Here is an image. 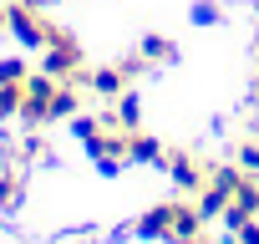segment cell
I'll use <instances>...</instances> for the list:
<instances>
[{
  "instance_id": "obj_17",
  "label": "cell",
  "mask_w": 259,
  "mask_h": 244,
  "mask_svg": "<svg viewBox=\"0 0 259 244\" xmlns=\"http://www.w3.org/2000/svg\"><path fill=\"white\" fill-rule=\"evenodd\" d=\"M0 26H11V11H6V6H0Z\"/></svg>"
},
{
  "instance_id": "obj_8",
  "label": "cell",
  "mask_w": 259,
  "mask_h": 244,
  "mask_svg": "<svg viewBox=\"0 0 259 244\" xmlns=\"http://www.w3.org/2000/svg\"><path fill=\"white\" fill-rule=\"evenodd\" d=\"M87 87H92L97 97H117V92L127 87V71H122V66H102V71H87Z\"/></svg>"
},
{
  "instance_id": "obj_12",
  "label": "cell",
  "mask_w": 259,
  "mask_h": 244,
  "mask_svg": "<svg viewBox=\"0 0 259 244\" xmlns=\"http://www.w3.org/2000/svg\"><path fill=\"white\" fill-rule=\"evenodd\" d=\"M239 168H244V173H259V133L239 143Z\"/></svg>"
},
{
  "instance_id": "obj_13",
  "label": "cell",
  "mask_w": 259,
  "mask_h": 244,
  "mask_svg": "<svg viewBox=\"0 0 259 244\" xmlns=\"http://www.w3.org/2000/svg\"><path fill=\"white\" fill-rule=\"evenodd\" d=\"M26 76H31V66L21 56H0V82H26Z\"/></svg>"
},
{
  "instance_id": "obj_4",
  "label": "cell",
  "mask_w": 259,
  "mask_h": 244,
  "mask_svg": "<svg viewBox=\"0 0 259 244\" xmlns=\"http://www.w3.org/2000/svg\"><path fill=\"white\" fill-rule=\"evenodd\" d=\"M239 183H244V168H239V163L208 168V183H203V193H198V209H203V219H219V214L234 204Z\"/></svg>"
},
{
  "instance_id": "obj_3",
  "label": "cell",
  "mask_w": 259,
  "mask_h": 244,
  "mask_svg": "<svg viewBox=\"0 0 259 244\" xmlns=\"http://www.w3.org/2000/svg\"><path fill=\"white\" fill-rule=\"evenodd\" d=\"M41 71H46V76H61V82H87V71H81V46H76L71 31L51 26V36H46V46H41Z\"/></svg>"
},
{
  "instance_id": "obj_10",
  "label": "cell",
  "mask_w": 259,
  "mask_h": 244,
  "mask_svg": "<svg viewBox=\"0 0 259 244\" xmlns=\"http://www.w3.org/2000/svg\"><path fill=\"white\" fill-rule=\"evenodd\" d=\"M26 102V82H0V117H16Z\"/></svg>"
},
{
  "instance_id": "obj_7",
  "label": "cell",
  "mask_w": 259,
  "mask_h": 244,
  "mask_svg": "<svg viewBox=\"0 0 259 244\" xmlns=\"http://www.w3.org/2000/svg\"><path fill=\"white\" fill-rule=\"evenodd\" d=\"M127 158H133V163H163V148H158V138H148L143 128H133V133H127Z\"/></svg>"
},
{
  "instance_id": "obj_9",
  "label": "cell",
  "mask_w": 259,
  "mask_h": 244,
  "mask_svg": "<svg viewBox=\"0 0 259 244\" xmlns=\"http://www.w3.org/2000/svg\"><path fill=\"white\" fill-rule=\"evenodd\" d=\"M112 117H117V128H127V133H133V128H138V117H143L138 97H133V92H117V107H112Z\"/></svg>"
},
{
  "instance_id": "obj_2",
  "label": "cell",
  "mask_w": 259,
  "mask_h": 244,
  "mask_svg": "<svg viewBox=\"0 0 259 244\" xmlns=\"http://www.w3.org/2000/svg\"><path fill=\"white\" fill-rule=\"evenodd\" d=\"M138 234H143V239H168V244H183V239L203 234V209H198V204H183V198L153 204V209L138 219Z\"/></svg>"
},
{
  "instance_id": "obj_11",
  "label": "cell",
  "mask_w": 259,
  "mask_h": 244,
  "mask_svg": "<svg viewBox=\"0 0 259 244\" xmlns=\"http://www.w3.org/2000/svg\"><path fill=\"white\" fill-rule=\"evenodd\" d=\"M11 204H21V178L11 168H0V209H11Z\"/></svg>"
},
{
  "instance_id": "obj_5",
  "label": "cell",
  "mask_w": 259,
  "mask_h": 244,
  "mask_svg": "<svg viewBox=\"0 0 259 244\" xmlns=\"http://www.w3.org/2000/svg\"><path fill=\"white\" fill-rule=\"evenodd\" d=\"M11 31H16V41L26 46V51H41L46 46V36H51V21L41 16V6L36 0H11Z\"/></svg>"
},
{
  "instance_id": "obj_6",
  "label": "cell",
  "mask_w": 259,
  "mask_h": 244,
  "mask_svg": "<svg viewBox=\"0 0 259 244\" xmlns=\"http://www.w3.org/2000/svg\"><path fill=\"white\" fill-rule=\"evenodd\" d=\"M168 173H173V183H178L183 193H203V183H208V168H203L193 153H173V158H168Z\"/></svg>"
},
{
  "instance_id": "obj_14",
  "label": "cell",
  "mask_w": 259,
  "mask_h": 244,
  "mask_svg": "<svg viewBox=\"0 0 259 244\" xmlns=\"http://www.w3.org/2000/svg\"><path fill=\"white\" fill-rule=\"evenodd\" d=\"M138 51H143V61H148V56H153V61H173V46H168V41H158V36H148Z\"/></svg>"
},
{
  "instance_id": "obj_16",
  "label": "cell",
  "mask_w": 259,
  "mask_h": 244,
  "mask_svg": "<svg viewBox=\"0 0 259 244\" xmlns=\"http://www.w3.org/2000/svg\"><path fill=\"white\" fill-rule=\"evenodd\" d=\"M234 244H259V224H254V219L239 224V229H234Z\"/></svg>"
},
{
  "instance_id": "obj_1",
  "label": "cell",
  "mask_w": 259,
  "mask_h": 244,
  "mask_svg": "<svg viewBox=\"0 0 259 244\" xmlns=\"http://www.w3.org/2000/svg\"><path fill=\"white\" fill-rule=\"evenodd\" d=\"M76 112V87L61 82V76H26V102H21V117L31 122V128H41V122H61Z\"/></svg>"
},
{
  "instance_id": "obj_15",
  "label": "cell",
  "mask_w": 259,
  "mask_h": 244,
  "mask_svg": "<svg viewBox=\"0 0 259 244\" xmlns=\"http://www.w3.org/2000/svg\"><path fill=\"white\" fill-rule=\"evenodd\" d=\"M193 21H198V26H213V21H219V0H198V6H193Z\"/></svg>"
}]
</instances>
